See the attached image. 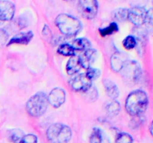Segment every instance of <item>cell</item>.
Returning a JSON list of instances; mask_svg holds the SVG:
<instances>
[{
  "instance_id": "6da1fadb",
  "label": "cell",
  "mask_w": 153,
  "mask_h": 143,
  "mask_svg": "<svg viewBox=\"0 0 153 143\" xmlns=\"http://www.w3.org/2000/svg\"><path fill=\"white\" fill-rule=\"evenodd\" d=\"M149 99L144 91L137 89L128 94L126 100L125 107L127 113L132 116L144 113L147 109Z\"/></svg>"
},
{
  "instance_id": "7a4b0ae2",
  "label": "cell",
  "mask_w": 153,
  "mask_h": 143,
  "mask_svg": "<svg viewBox=\"0 0 153 143\" xmlns=\"http://www.w3.org/2000/svg\"><path fill=\"white\" fill-rule=\"evenodd\" d=\"M55 24L61 34L73 37L82 29V24L79 19L67 13H61L55 18Z\"/></svg>"
},
{
  "instance_id": "3957f363",
  "label": "cell",
  "mask_w": 153,
  "mask_h": 143,
  "mask_svg": "<svg viewBox=\"0 0 153 143\" xmlns=\"http://www.w3.org/2000/svg\"><path fill=\"white\" fill-rule=\"evenodd\" d=\"M48 104L47 95L43 92H38L28 100L26 111L32 117L39 118L46 113Z\"/></svg>"
},
{
  "instance_id": "277c9868",
  "label": "cell",
  "mask_w": 153,
  "mask_h": 143,
  "mask_svg": "<svg viewBox=\"0 0 153 143\" xmlns=\"http://www.w3.org/2000/svg\"><path fill=\"white\" fill-rule=\"evenodd\" d=\"M46 136L51 143H68L72 138V130L67 125L55 123L47 129Z\"/></svg>"
},
{
  "instance_id": "5b68a950",
  "label": "cell",
  "mask_w": 153,
  "mask_h": 143,
  "mask_svg": "<svg viewBox=\"0 0 153 143\" xmlns=\"http://www.w3.org/2000/svg\"><path fill=\"white\" fill-rule=\"evenodd\" d=\"M120 73L124 80L129 84L138 83L143 74L140 64L133 60H126L123 65Z\"/></svg>"
},
{
  "instance_id": "8992f818",
  "label": "cell",
  "mask_w": 153,
  "mask_h": 143,
  "mask_svg": "<svg viewBox=\"0 0 153 143\" xmlns=\"http://www.w3.org/2000/svg\"><path fill=\"white\" fill-rule=\"evenodd\" d=\"M78 10L86 19H93L98 13L99 3L97 0H79Z\"/></svg>"
},
{
  "instance_id": "52a82bcc",
  "label": "cell",
  "mask_w": 153,
  "mask_h": 143,
  "mask_svg": "<svg viewBox=\"0 0 153 143\" xmlns=\"http://www.w3.org/2000/svg\"><path fill=\"white\" fill-rule=\"evenodd\" d=\"M92 82L86 73H82L75 76L70 80V86L75 92L83 93L92 86Z\"/></svg>"
},
{
  "instance_id": "ba28073f",
  "label": "cell",
  "mask_w": 153,
  "mask_h": 143,
  "mask_svg": "<svg viewBox=\"0 0 153 143\" xmlns=\"http://www.w3.org/2000/svg\"><path fill=\"white\" fill-rule=\"evenodd\" d=\"M147 10L143 7L135 6L128 9V20L132 24H134L136 27H140L144 25L146 22Z\"/></svg>"
},
{
  "instance_id": "9c48e42d",
  "label": "cell",
  "mask_w": 153,
  "mask_h": 143,
  "mask_svg": "<svg viewBox=\"0 0 153 143\" xmlns=\"http://www.w3.org/2000/svg\"><path fill=\"white\" fill-rule=\"evenodd\" d=\"M14 4L8 0H0V25L6 22H9L15 14Z\"/></svg>"
},
{
  "instance_id": "30bf717a",
  "label": "cell",
  "mask_w": 153,
  "mask_h": 143,
  "mask_svg": "<svg viewBox=\"0 0 153 143\" xmlns=\"http://www.w3.org/2000/svg\"><path fill=\"white\" fill-rule=\"evenodd\" d=\"M48 97V102L55 108H58L61 107L66 101V92L62 88H54Z\"/></svg>"
},
{
  "instance_id": "8fae6325",
  "label": "cell",
  "mask_w": 153,
  "mask_h": 143,
  "mask_svg": "<svg viewBox=\"0 0 153 143\" xmlns=\"http://www.w3.org/2000/svg\"><path fill=\"white\" fill-rule=\"evenodd\" d=\"M81 63H82V68L88 69L91 68L92 64L95 62L97 58V52L95 49H91L83 52V54L79 56Z\"/></svg>"
},
{
  "instance_id": "7c38bea8",
  "label": "cell",
  "mask_w": 153,
  "mask_h": 143,
  "mask_svg": "<svg viewBox=\"0 0 153 143\" xmlns=\"http://www.w3.org/2000/svg\"><path fill=\"white\" fill-rule=\"evenodd\" d=\"M34 37V34L32 31H26V32L19 33L13 36L9 42L7 43V46H10L13 44H20V45H27L30 43Z\"/></svg>"
},
{
  "instance_id": "4fadbf2b",
  "label": "cell",
  "mask_w": 153,
  "mask_h": 143,
  "mask_svg": "<svg viewBox=\"0 0 153 143\" xmlns=\"http://www.w3.org/2000/svg\"><path fill=\"white\" fill-rule=\"evenodd\" d=\"M82 68V63H81L80 57L77 55H73L70 57L68 60L66 66V71L69 75H73L80 71Z\"/></svg>"
},
{
  "instance_id": "5bb4252c",
  "label": "cell",
  "mask_w": 153,
  "mask_h": 143,
  "mask_svg": "<svg viewBox=\"0 0 153 143\" xmlns=\"http://www.w3.org/2000/svg\"><path fill=\"white\" fill-rule=\"evenodd\" d=\"M126 60L128 59L125 54L121 53V52H115L111 57V69L116 72H120L123 65Z\"/></svg>"
},
{
  "instance_id": "9a60e30c",
  "label": "cell",
  "mask_w": 153,
  "mask_h": 143,
  "mask_svg": "<svg viewBox=\"0 0 153 143\" xmlns=\"http://www.w3.org/2000/svg\"><path fill=\"white\" fill-rule=\"evenodd\" d=\"M89 140L90 143H110L108 136L99 128H93Z\"/></svg>"
},
{
  "instance_id": "2e32d148",
  "label": "cell",
  "mask_w": 153,
  "mask_h": 143,
  "mask_svg": "<svg viewBox=\"0 0 153 143\" xmlns=\"http://www.w3.org/2000/svg\"><path fill=\"white\" fill-rule=\"evenodd\" d=\"M103 86H104L106 93L109 98L115 100L119 97V89H118V86H117L114 82L109 80V79H104L103 80Z\"/></svg>"
},
{
  "instance_id": "e0dca14e",
  "label": "cell",
  "mask_w": 153,
  "mask_h": 143,
  "mask_svg": "<svg viewBox=\"0 0 153 143\" xmlns=\"http://www.w3.org/2000/svg\"><path fill=\"white\" fill-rule=\"evenodd\" d=\"M141 27V26H140ZM140 27H136V31H134V37L137 40V46L139 50H142L146 45L147 41V31L146 30L140 28Z\"/></svg>"
},
{
  "instance_id": "ac0fdd59",
  "label": "cell",
  "mask_w": 153,
  "mask_h": 143,
  "mask_svg": "<svg viewBox=\"0 0 153 143\" xmlns=\"http://www.w3.org/2000/svg\"><path fill=\"white\" fill-rule=\"evenodd\" d=\"M71 45L74 48L75 50L81 51V52H85L91 48V43L90 40L85 37H81V38L74 40Z\"/></svg>"
},
{
  "instance_id": "d6986e66",
  "label": "cell",
  "mask_w": 153,
  "mask_h": 143,
  "mask_svg": "<svg viewBox=\"0 0 153 143\" xmlns=\"http://www.w3.org/2000/svg\"><path fill=\"white\" fill-rule=\"evenodd\" d=\"M76 51L75 50L73 46L71 44H69V43H61L58 46V50H57V52L58 54L66 57H72L73 55H76Z\"/></svg>"
},
{
  "instance_id": "ffe728a7",
  "label": "cell",
  "mask_w": 153,
  "mask_h": 143,
  "mask_svg": "<svg viewBox=\"0 0 153 143\" xmlns=\"http://www.w3.org/2000/svg\"><path fill=\"white\" fill-rule=\"evenodd\" d=\"M120 104L117 101H116V100H114L113 101H111L105 107V110L107 112L108 115H109L111 117L117 116L120 113Z\"/></svg>"
},
{
  "instance_id": "44dd1931",
  "label": "cell",
  "mask_w": 153,
  "mask_h": 143,
  "mask_svg": "<svg viewBox=\"0 0 153 143\" xmlns=\"http://www.w3.org/2000/svg\"><path fill=\"white\" fill-rule=\"evenodd\" d=\"M128 9L123 8V7H119L114 10L113 16L116 20L119 22H124L126 20H128Z\"/></svg>"
},
{
  "instance_id": "7402d4cb",
  "label": "cell",
  "mask_w": 153,
  "mask_h": 143,
  "mask_svg": "<svg viewBox=\"0 0 153 143\" xmlns=\"http://www.w3.org/2000/svg\"><path fill=\"white\" fill-rule=\"evenodd\" d=\"M119 31V26L116 22H111L110 25L103 28H100V34L102 37L111 35Z\"/></svg>"
},
{
  "instance_id": "603a6c76",
  "label": "cell",
  "mask_w": 153,
  "mask_h": 143,
  "mask_svg": "<svg viewBox=\"0 0 153 143\" xmlns=\"http://www.w3.org/2000/svg\"><path fill=\"white\" fill-rule=\"evenodd\" d=\"M84 93V97L85 100L89 102H95L98 98V90L95 86H91L87 91Z\"/></svg>"
},
{
  "instance_id": "cb8c5ba5",
  "label": "cell",
  "mask_w": 153,
  "mask_h": 143,
  "mask_svg": "<svg viewBox=\"0 0 153 143\" xmlns=\"http://www.w3.org/2000/svg\"><path fill=\"white\" fill-rule=\"evenodd\" d=\"M23 136L24 133L21 130L13 129L11 130H9L8 132L9 139L13 143H19Z\"/></svg>"
},
{
  "instance_id": "d4e9b609",
  "label": "cell",
  "mask_w": 153,
  "mask_h": 143,
  "mask_svg": "<svg viewBox=\"0 0 153 143\" xmlns=\"http://www.w3.org/2000/svg\"><path fill=\"white\" fill-rule=\"evenodd\" d=\"M124 48L127 50H131L137 46V40L134 35H128L123 41Z\"/></svg>"
},
{
  "instance_id": "484cf974",
  "label": "cell",
  "mask_w": 153,
  "mask_h": 143,
  "mask_svg": "<svg viewBox=\"0 0 153 143\" xmlns=\"http://www.w3.org/2000/svg\"><path fill=\"white\" fill-rule=\"evenodd\" d=\"M114 143H133V138L128 133L121 132L117 136Z\"/></svg>"
},
{
  "instance_id": "4316f807",
  "label": "cell",
  "mask_w": 153,
  "mask_h": 143,
  "mask_svg": "<svg viewBox=\"0 0 153 143\" xmlns=\"http://www.w3.org/2000/svg\"><path fill=\"white\" fill-rule=\"evenodd\" d=\"M144 24L146 25V31L153 35V8L147 10L146 22Z\"/></svg>"
},
{
  "instance_id": "83f0119b",
  "label": "cell",
  "mask_w": 153,
  "mask_h": 143,
  "mask_svg": "<svg viewBox=\"0 0 153 143\" xmlns=\"http://www.w3.org/2000/svg\"><path fill=\"white\" fill-rule=\"evenodd\" d=\"M133 119H131V122L129 123V127L131 129H135V128H138L139 126L141 125L143 122L144 121V118L142 116V115H139V116H133Z\"/></svg>"
},
{
  "instance_id": "f1b7e54d",
  "label": "cell",
  "mask_w": 153,
  "mask_h": 143,
  "mask_svg": "<svg viewBox=\"0 0 153 143\" xmlns=\"http://www.w3.org/2000/svg\"><path fill=\"white\" fill-rule=\"evenodd\" d=\"M87 75L88 76L91 80H95L101 75V71L98 69H94V68H89L88 69V72H86Z\"/></svg>"
},
{
  "instance_id": "f546056e",
  "label": "cell",
  "mask_w": 153,
  "mask_h": 143,
  "mask_svg": "<svg viewBox=\"0 0 153 143\" xmlns=\"http://www.w3.org/2000/svg\"><path fill=\"white\" fill-rule=\"evenodd\" d=\"M42 34H43V38L46 40H47L49 43H51L52 41L53 43V35H52L51 29L47 25H44V26H43V31H42Z\"/></svg>"
},
{
  "instance_id": "4dcf8cb0",
  "label": "cell",
  "mask_w": 153,
  "mask_h": 143,
  "mask_svg": "<svg viewBox=\"0 0 153 143\" xmlns=\"http://www.w3.org/2000/svg\"><path fill=\"white\" fill-rule=\"evenodd\" d=\"M19 143H37V136L34 134L24 135Z\"/></svg>"
},
{
  "instance_id": "1f68e13d",
  "label": "cell",
  "mask_w": 153,
  "mask_h": 143,
  "mask_svg": "<svg viewBox=\"0 0 153 143\" xmlns=\"http://www.w3.org/2000/svg\"><path fill=\"white\" fill-rule=\"evenodd\" d=\"M8 39V34L4 29H0V46H3Z\"/></svg>"
},
{
  "instance_id": "d6a6232c",
  "label": "cell",
  "mask_w": 153,
  "mask_h": 143,
  "mask_svg": "<svg viewBox=\"0 0 153 143\" xmlns=\"http://www.w3.org/2000/svg\"><path fill=\"white\" fill-rule=\"evenodd\" d=\"M149 131H150L151 135H152V136H153V120H152V123H151V125H150V128H149Z\"/></svg>"
},
{
  "instance_id": "836d02e7",
  "label": "cell",
  "mask_w": 153,
  "mask_h": 143,
  "mask_svg": "<svg viewBox=\"0 0 153 143\" xmlns=\"http://www.w3.org/2000/svg\"><path fill=\"white\" fill-rule=\"evenodd\" d=\"M64 1H73V0H64Z\"/></svg>"
}]
</instances>
